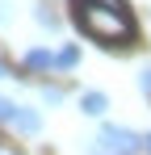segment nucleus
Listing matches in <instances>:
<instances>
[{
  "label": "nucleus",
  "mask_w": 151,
  "mask_h": 155,
  "mask_svg": "<svg viewBox=\"0 0 151 155\" xmlns=\"http://www.w3.org/2000/svg\"><path fill=\"white\" fill-rule=\"evenodd\" d=\"M97 143L105 147V155H139V147H143V138L130 134V130H122V126H105Z\"/></svg>",
  "instance_id": "obj_2"
},
{
  "label": "nucleus",
  "mask_w": 151,
  "mask_h": 155,
  "mask_svg": "<svg viewBox=\"0 0 151 155\" xmlns=\"http://www.w3.org/2000/svg\"><path fill=\"white\" fill-rule=\"evenodd\" d=\"M76 63H80V46H63V51H55V71H72Z\"/></svg>",
  "instance_id": "obj_6"
},
{
  "label": "nucleus",
  "mask_w": 151,
  "mask_h": 155,
  "mask_svg": "<svg viewBox=\"0 0 151 155\" xmlns=\"http://www.w3.org/2000/svg\"><path fill=\"white\" fill-rule=\"evenodd\" d=\"M139 88H143V92H147V97H151V67H147V71H143V76H139Z\"/></svg>",
  "instance_id": "obj_8"
},
{
  "label": "nucleus",
  "mask_w": 151,
  "mask_h": 155,
  "mask_svg": "<svg viewBox=\"0 0 151 155\" xmlns=\"http://www.w3.org/2000/svg\"><path fill=\"white\" fill-rule=\"evenodd\" d=\"M42 97H46V105H59V101H63V92H59V88H46Z\"/></svg>",
  "instance_id": "obj_7"
},
{
  "label": "nucleus",
  "mask_w": 151,
  "mask_h": 155,
  "mask_svg": "<svg viewBox=\"0 0 151 155\" xmlns=\"http://www.w3.org/2000/svg\"><path fill=\"white\" fill-rule=\"evenodd\" d=\"M4 76H8V67H4V59H0V80H4Z\"/></svg>",
  "instance_id": "obj_10"
},
{
  "label": "nucleus",
  "mask_w": 151,
  "mask_h": 155,
  "mask_svg": "<svg viewBox=\"0 0 151 155\" xmlns=\"http://www.w3.org/2000/svg\"><path fill=\"white\" fill-rule=\"evenodd\" d=\"M13 126L21 130V134H38V130H42V113H38V109H25V105H17Z\"/></svg>",
  "instance_id": "obj_4"
},
{
  "label": "nucleus",
  "mask_w": 151,
  "mask_h": 155,
  "mask_svg": "<svg viewBox=\"0 0 151 155\" xmlns=\"http://www.w3.org/2000/svg\"><path fill=\"white\" fill-rule=\"evenodd\" d=\"M80 109H84L88 117H101V113L109 109V97H105V92H84V97H80Z\"/></svg>",
  "instance_id": "obj_5"
},
{
  "label": "nucleus",
  "mask_w": 151,
  "mask_h": 155,
  "mask_svg": "<svg viewBox=\"0 0 151 155\" xmlns=\"http://www.w3.org/2000/svg\"><path fill=\"white\" fill-rule=\"evenodd\" d=\"M143 151H147V155H151V134H147V138H143Z\"/></svg>",
  "instance_id": "obj_9"
},
{
  "label": "nucleus",
  "mask_w": 151,
  "mask_h": 155,
  "mask_svg": "<svg viewBox=\"0 0 151 155\" xmlns=\"http://www.w3.org/2000/svg\"><path fill=\"white\" fill-rule=\"evenodd\" d=\"M21 71H25V76H46V71H55V51L29 46V51L21 54Z\"/></svg>",
  "instance_id": "obj_3"
},
{
  "label": "nucleus",
  "mask_w": 151,
  "mask_h": 155,
  "mask_svg": "<svg viewBox=\"0 0 151 155\" xmlns=\"http://www.w3.org/2000/svg\"><path fill=\"white\" fill-rule=\"evenodd\" d=\"M72 8H76L80 29L97 42L122 46V42L134 38V17H130L126 0H72Z\"/></svg>",
  "instance_id": "obj_1"
}]
</instances>
